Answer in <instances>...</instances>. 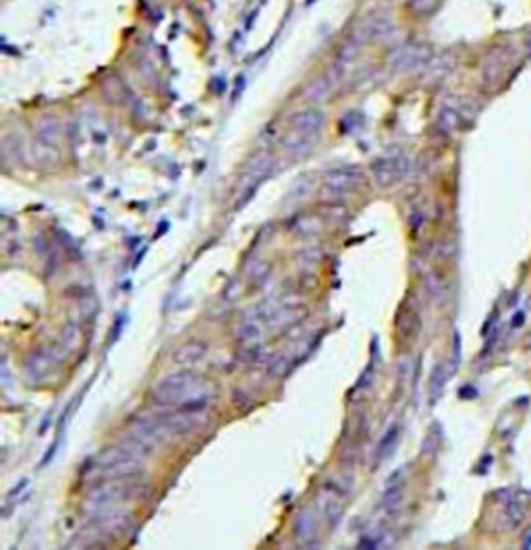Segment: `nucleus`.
Returning <instances> with one entry per match:
<instances>
[{"label": "nucleus", "instance_id": "nucleus-1", "mask_svg": "<svg viewBox=\"0 0 531 550\" xmlns=\"http://www.w3.org/2000/svg\"><path fill=\"white\" fill-rule=\"evenodd\" d=\"M206 384L191 372L171 374L158 382L152 393V399L160 407H178L189 412H204L208 405Z\"/></svg>", "mask_w": 531, "mask_h": 550}, {"label": "nucleus", "instance_id": "nucleus-2", "mask_svg": "<svg viewBox=\"0 0 531 550\" xmlns=\"http://www.w3.org/2000/svg\"><path fill=\"white\" fill-rule=\"evenodd\" d=\"M91 463H93V473L100 480H110V478L137 476L141 471L143 457H139L131 447L123 440L119 445H112V447L104 449Z\"/></svg>", "mask_w": 531, "mask_h": 550}, {"label": "nucleus", "instance_id": "nucleus-3", "mask_svg": "<svg viewBox=\"0 0 531 550\" xmlns=\"http://www.w3.org/2000/svg\"><path fill=\"white\" fill-rule=\"evenodd\" d=\"M141 482L135 480V476L129 478H110V480H100L96 488L89 490L86 497V506L91 513H100L106 509H117L119 504L129 501L141 492Z\"/></svg>", "mask_w": 531, "mask_h": 550}, {"label": "nucleus", "instance_id": "nucleus-4", "mask_svg": "<svg viewBox=\"0 0 531 550\" xmlns=\"http://www.w3.org/2000/svg\"><path fill=\"white\" fill-rule=\"evenodd\" d=\"M272 169H274V158L268 152H260L249 160V164H247V169L241 177L239 191H237V204H235L237 208H243L254 197L256 189L272 173Z\"/></svg>", "mask_w": 531, "mask_h": 550}, {"label": "nucleus", "instance_id": "nucleus-5", "mask_svg": "<svg viewBox=\"0 0 531 550\" xmlns=\"http://www.w3.org/2000/svg\"><path fill=\"white\" fill-rule=\"evenodd\" d=\"M430 60H432V48L428 44H405L391 54L388 67L393 73H413L428 67Z\"/></svg>", "mask_w": 531, "mask_h": 550}, {"label": "nucleus", "instance_id": "nucleus-6", "mask_svg": "<svg viewBox=\"0 0 531 550\" xmlns=\"http://www.w3.org/2000/svg\"><path fill=\"white\" fill-rule=\"evenodd\" d=\"M395 30L393 17L386 11H374L367 17L361 19V23L357 25V30L351 36V42L355 44H365V42H374V40H382L386 38L391 32Z\"/></svg>", "mask_w": 531, "mask_h": 550}, {"label": "nucleus", "instance_id": "nucleus-7", "mask_svg": "<svg viewBox=\"0 0 531 550\" xmlns=\"http://www.w3.org/2000/svg\"><path fill=\"white\" fill-rule=\"evenodd\" d=\"M361 183H363V173L357 166H343V169L330 171L324 177L322 193L328 197H341V195L353 193Z\"/></svg>", "mask_w": 531, "mask_h": 550}, {"label": "nucleus", "instance_id": "nucleus-8", "mask_svg": "<svg viewBox=\"0 0 531 550\" xmlns=\"http://www.w3.org/2000/svg\"><path fill=\"white\" fill-rule=\"evenodd\" d=\"M63 353L60 349H38L34 351L25 362V374L29 382H42L46 380L52 369L58 366Z\"/></svg>", "mask_w": 531, "mask_h": 550}, {"label": "nucleus", "instance_id": "nucleus-9", "mask_svg": "<svg viewBox=\"0 0 531 550\" xmlns=\"http://www.w3.org/2000/svg\"><path fill=\"white\" fill-rule=\"evenodd\" d=\"M407 169H409V162H407V158L402 154L378 158L372 164V173H374L376 183L380 185V187H388L391 183H395L397 179L405 177Z\"/></svg>", "mask_w": 531, "mask_h": 550}, {"label": "nucleus", "instance_id": "nucleus-10", "mask_svg": "<svg viewBox=\"0 0 531 550\" xmlns=\"http://www.w3.org/2000/svg\"><path fill=\"white\" fill-rule=\"evenodd\" d=\"M266 316L262 310H254L243 324H241V328H239V341L254 353V351H258V347L262 345V341H264V332H266Z\"/></svg>", "mask_w": 531, "mask_h": 550}, {"label": "nucleus", "instance_id": "nucleus-11", "mask_svg": "<svg viewBox=\"0 0 531 550\" xmlns=\"http://www.w3.org/2000/svg\"><path fill=\"white\" fill-rule=\"evenodd\" d=\"M289 129H297V131H303L308 136L320 138V133L324 129V114L317 108L299 110L289 119Z\"/></svg>", "mask_w": 531, "mask_h": 550}, {"label": "nucleus", "instance_id": "nucleus-12", "mask_svg": "<svg viewBox=\"0 0 531 550\" xmlns=\"http://www.w3.org/2000/svg\"><path fill=\"white\" fill-rule=\"evenodd\" d=\"M315 139L317 138L308 136V133H303V131L289 129L280 143H282V150H284L287 154H291V156H303V154H308L311 148H313Z\"/></svg>", "mask_w": 531, "mask_h": 550}, {"label": "nucleus", "instance_id": "nucleus-13", "mask_svg": "<svg viewBox=\"0 0 531 550\" xmlns=\"http://www.w3.org/2000/svg\"><path fill=\"white\" fill-rule=\"evenodd\" d=\"M419 312L415 308H407L402 306V310L398 312L397 316V330L398 334L405 339V343H411L413 339H417L419 334Z\"/></svg>", "mask_w": 531, "mask_h": 550}, {"label": "nucleus", "instance_id": "nucleus-14", "mask_svg": "<svg viewBox=\"0 0 531 550\" xmlns=\"http://www.w3.org/2000/svg\"><path fill=\"white\" fill-rule=\"evenodd\" d=\"M32 156H34V162L42 169H48V166H54L60 158V152L54 143H48L44 139L36 138L34 145H32Z\"/></svg>", "mask_w": 531, "mask_h": 550}, {"label": "nucleus", "instance_id": "nucleus-15", "mask_svg": "<svg viewBox=\"0 0 531 550\" xmlns=\"http://www.w3.org/2000/svg\"><path fill=\"white\" fill-rule=\"evenodd\" d=\"M204 355H206V345L199 343V341H189V343L181 345L177 351H175L173 362L178 364V366H193V364H197Z\"/></svg>", "mask_w": 531, "mask_h": 550}, {"label": "nucleus", "instance_id": "nucleus-16", "mask_svg": "<svg viewBox=\"0 0 531 550\" xmlns=\"http://www.w3.org/2000/svg\"><path fill=\"white\" fill-rule=\"evenodd\" d=\"M525 519V504H521L519 501H509L504 503V509L500 513V523H502V530L506 532H515L519 530V525L523 523Z\"/></svg>", "mask_w": 531, "mask_h": 550}, {"label": "nucleus", "instance_id": "nucleus-17", "mask_svg": "<svg viewBox=\"0 0 531 550\" xmlns=\"http://www.w3.org/2000/svg\"><path fill=\"white\" fill-rule=\"evenodd\" d=\"M448 378H450V369H446L444 364H436L432 369V376H430V405L438 403Z\"/></svg>", "mask_w": 531, "mask_h": 550}, {"label": "nucleus", "instance_id": "nucleus-18", "mask_svg": "<svg viewBox=\"0 0 531 550\" xmlns=\"http://www.w3.org/2000/svg\"><path fill=\"white\" fill-rule=\"evenodd\" d=\"M398 438H400V426L395 424V426H391V428L386 430V434L382 436V440H380V445H378V449H376V461H378V463H380V461H386V459L395 453V449L398 447Z\"/></svg>", "mask_w": 531, "mask_h": 550}, {"label": "nucleus", "instance_id": "nucleus-19", "mask_svg": "<svg viewBox=\"0 0 531 550\" xmlns=\"http://www.w3.org/2000/svg\"><path fill=\"white\" fill-rule=\"evenodd\" d=\"M36 138L58 145V141L63 138V125H60V121H58V119H44V121H40Z\"/></svg>", "mask_w": 531, "mask_h": 550}, {"label": "nucleus", "instance_id": "nucleus-20", "mask_svg": "<svg viewBox=\"0 0 531 550\" xmlns=\"http://www.w3.org/2000/svg\"><path fill=\"white\" fill-rule=\"evenodd\" d=\"M315 534V515L311 511H303L299 513L297 521H295V536L306 542V540H311Z\"/></svg>", "mask_w": 531, "mask_h": 550}, {"label": "nucleus", "instance_id": "nucleus-21", "mask_svg": "<svg viewBox=\"0 0 531 550\" xmlns=\"http://www.w3.org/2000/svg\"><path fill=\"white\" fill-rule=\"evenodd\" d=\"M438 125L448 133L457 131L463 125V114L457 108H452V106H444L442 110H440V114H438Z\"/></svg>", "mask_w": 531, "mask_h": 550}, {"label": "nucleus", "instance_id": "nucleus-22", "mask_svg": "<svg viewBox=\"0 0 531 550\" xmlns=\"http://www.w3.org/2000/svg\"><path fill=\"white\" fill-rule=\"evenodd\" d=\"M79 339H81L79 328H77L75 324H69V326L63 330V336H60V341H58V349H60V353H63V355L71 353V351L79 345Z\"/></svg>", "mask_w": 531, "mask_h": 550}, {"label": "nucleus", "instance_id": "nucleus-23", "mask_svg": "<svg viewBox=\"0 0 531 550\" xmlns=\"http://www.w3.org/2000/svg\"><path fill=\"white\" fill-rule=\"evenodd\" d=\"M440 443H442V428H440L438 424H434V426L428 430V436H426V440H424V447H421V451H424V453H430V455H434V453H436V449L440 447Z\"/></svg>", "mask_w": 531, "mask_h": 550}, {"label": "nucleus", "instance_id": "nucleus-24", "mask_svg": "<svg viewBox=\"0 0 531 550\" xmlns=\"http://www.w3.org/2000/svg\"><path fill=\"white\" fill-rule=\"evenodd\" d=\"M322 229L320 221L315 216H301L299 218V227H297V233L299 235H313L315 230Z\"/></svg>", "mask_w": 531, "mask_h": 550}, {"label": "nucleus", "instance_id": "nucleus-25", "mask_svg": "<svg viewBox=\"0 0 531 550\" xmlns=\"http://www.w3.org/2000/svg\"><path fill=\"white\" fill-rule=\"evenodd\" d=\"M459 362H461V334L454 332V343H452V369L459 367Z\"/></svg>", "mask_w": 531, "mask_h": 550}, {"label": "nucleus", "instance_id": "nucleus-26", "mask_svg": "<svg viewBox=\"0 0 531 550\" xmlns=\"http://www.w3.org/2000/svg\"><path fill=\"white\" fill-rule=\"evenodd\" d=\"M459 395H461L463 399H476V397H478V388H473V386H463Z\"/></svg>", "mask_w": 531, "mask_h": 550}, {"label": "nucleus", "instance_id": "nucleus-27", "mask_svg": "<svg viewBox=\"0 0 531 550\" xmlns=\"http://www.w3.org/2000/svg\"><path fill=\"white\" fill-rule=\"evenodd\" d=\"M523 322H525V312H517V314L513 316L511 324H513V328H519V326H523Z\"/></svg>", "mask_w": 531, "mask_h": 550}, {"label": "nucleus", "instance_id": "nucleus-28", "mask_svg": "<svg viewBox=\"0 0 531 550\" xmlns=\"http://www.w3.org/2000/svg\"><path fill=\"white\" fill-rule=\"evenodd\" d=\"M525 549H531V534L527 536V542H525Z\"/></svg>", "mask_w": 531, "mask_h": 550}]
</instances>
